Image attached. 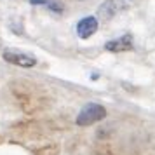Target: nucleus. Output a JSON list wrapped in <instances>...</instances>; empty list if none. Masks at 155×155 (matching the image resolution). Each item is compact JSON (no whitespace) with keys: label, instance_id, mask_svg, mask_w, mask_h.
I'll use <instances>...</instances> for the list:
<instances>
[{"label":"nucleus","instance_id":"nucleus-1","mask_svg":"<svg viewBox=\"0 0 155 155\" xmlns=\"http://www.w3.org/2000/svg\"><path fill=\"white\" fill-rule=\"evenodd\" d=\"M11 92L18 106L28 115L40 113L51 106V96L38 84L30 80H14L11 84Z\"/></svg>","mask_w":155,"mask_h":155},{"label":"nucleus","instance_id":"nucleus-2","mask_svg":"<svg viewBox=\"0 0 155 155\" xmlns=\"http://www.w3.org/2000/svg\"><path fill=\"white\" fill-rule=\"evenodd\" d=\"M106 117V108L103 105H98V103H89L85 105L80 113L77 115V126L80 127H87V126H92L99 120H103Z\"/></svg>","mask_w":155,"mask_h":155},{"label":"nucleus","instance_id":"nucleus-3","mask_svg":"<svg viewBox=\"0 0 155 155\" xmlns=\"http://www.w3.org/2000/svg\"><path fill=\"white\" fill-rule=\"evenodd\" d=\"M2 58L7 63L21 66V68H33L37 64V58H33L31 54H26V52H21V51H16V49H5L2 52Z\"/></svg>","mask_w":155,"mask_h":155},{"label":"nucleus","instance_id":"nucleus-4","mask_svg":"<svg viewBox=\"0 0 155 155\" xmlns=\"http://www.w3.org/2000/svg\"><path fill=\"white\" fill-rule=\"evenodd\" d=\"M126 9H127V4L124 0H105L98 7V16H99V19L108 21V19L115 18L117 14H120Z\"/></svg>","mask_w":155,"mask_h":155},{"label":"nucleus","instance_id":"nucleus-5","mask_svg":"<svg viewBox=\"0 0 155 155\" xmlns=\"http://www.w3.org/2000/svg\"><path fill=\"white\" fill-rule=\"evenodd\" d=\"M98 30V19L94 16H87L84 19H80L77 25V35L80 38H89L91 35L96 33Z\"/></svg>","mask_w":155,"mask_h":155},{"label":"nucleus","instance_id":"nucleus-6","mask_svg":"<svg viewBox=\"0 0 155 155\" xmlns=\"http://www.w3.org/2000/svg\"><path fill=\"white\" fill-rule=\"evenodd\" d=\"M105 49L110 51V52H126V51L133 49V37L131 35H122L115 40H110V42L105 44Z\"/></svg>","mask_w":155,"mask_h":155},{"label":"nucleus","instance_id":"nucleus-7","mask_svg":"<svg viewBox=\"0 0 155 155\" xmlns=\"http://www.w3.org/2000/svg\"><path fill=\"white\" fill-rule=\"evenodd\" d=\"M33 155H59V147L56 143H51V145H45V147L35 150Z\"/></svg>","mask_w":155,"mask_h":155}]
</instances>
